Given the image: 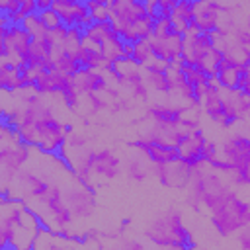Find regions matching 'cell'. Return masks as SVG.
Returning <instances> with one entry per match:
<instances>
[{"mask_svg": "<svg viewBox=\"0 0 250 250\" xmlns=\"http://www.w3.org/2000/svg\"><path fill=\"white\" fill-rule=\"evenodd\" d=\"M35 90L41 96H62L72 88V76L61 72V70H39L35 82Z\"/></svg>", "mask_w": 250, "mask_h": 250, "instance_id": "cell-14", "label": "cell"}, {"mask_svg": "<svg viewBox=\"0 0 250 250\" xmlns=\"http://www.w3.org/2000/svg\"><path fill=\"white\" fill-rule=\"evenodd\" d=\"M230 189H234L230 184V174H225L201 160L193 166L189 184L186 188V203L195 211H211L221 199L227 197Z\"/></svg>", "mask_w": 250, "mask_h": 250, "instance_id": "cell-1", "label": "cell"}, {"mask_svg": "<svg viewBox=\"0 0 250 250\" xmlns=\"http://www.w3.org/2000/svg\"><path fill=\"white\" fill-rule=\"evenodd\" d=\"M205 135L201 129H193L189 131L182 143L176 146V152H178V160L189 164V166H195L197 162H201V150H203V145H205Z\"/></svg>", "mask_w": 250, "mask_h": 250, "instance_id": "cell-15", "label": "cell"}, {"mask_svg": "<svg viewBox=\"0 0 250 250\" xmlns=\"http://www.w3.org/2000/svg\"><path fill=\"white\" fill-rule=\"evenodd\" d=\"M209 221L215 232L223 238L234 236L238 230L250 227V205L246 199V189H230L227 197L209 211Z\"/></svg>", "mask_w": 250, "mask_h": 250, "instance_id": "cell-4", "label": "cell"}, {"mask_svg": "<svg viewBox=\"0 0 250 250\" xmlns=\"http://www.w3.org/2000/svg\"><path fill=\"white\" fill-rule=\"evenodd\" d=\"M20 25H21L23 31L29 35L31 41H49V29H47V25L39 20L37 14L27 16Z\"/></svg>", "mask_w": 250, "mask_h": 250, "instance_id": "cell-22", "label": "cell"}, {"mask_svg": "<svg viewBox=\"0 0 250 250\" xmlns=\"http://www.w3.org/2000/svg\"><path fill=\"white\" fill-rule=\"evenodd\" d=\"M143 154L148 158V162L152 166H162V164H170L174 160H178V152L172 146H162V145H150L143 150Z\"/></svg>", "mask_w": 250, "mask_h": 250, "instance_id": "cell-21", "label": "cell"}, {"mask_svg": "<svg viewBox=\"0 0 250 250\" xmlns=\"http://www.w3.org/2000/svg\"><path fill=\"white\" fill-rule=\"evenodd\" d=\"M152 172H154V166L148 162V158H146L141 150H137L135 154H129V156H127V160H125V176H127L131 182L141 184V182H145Z\"/></svg>", "mask_w": 250, "mask_h": 250, "instance_id": "cell-18", "label": "cell"}, {"mask_svg": "<svg viewBox=\"0 0 250 250\" xmlns=\"http://www.w3.org/2000/svg\"><path fill=\"white\" fill-rule=\"evenodd\" d=\"M244 66H229V64H221L219 72H217V80L221 84V88H236L240 70Z\"/></svg>", "mask_w": 250, "mask_h": 250, "instance_id": "cell-26", "label": "cell"}, {"mask_svg": "<svg viewBox=\"0 0 250 250\" xmlns=\"http://www.w3.org/2000/svg\"><path fill=\"white\" fill-rule=\"evenodd\" d=\"M31 49V39L21 25H10L4 35V57L12 68H25Z\"/></svg>", "mask_w": 250, "mask_h": 250, "instance_id": "cell-6", "label": "cell"}, {"mask_svg": "<svg viewBox=\"0 0 250 250\" xmlns=\"http://www.w3.org/2000/svg\"><path fill=\"white\" fill-rule=\"evenodd\" d=\"M178 0H156V6H158V18H170L174 6H176Z\"/></svg>", "mask_w": 250, "mask_h": 250, "instance_id": "cell-32", "label": "cell"}, {"mask_svg": "<svg viewBox=\"0 0 250 250\" xmlns=\"http://www.w3.org/2000/svg\"><path fill=\"white\" fill-rule=\"evenodd\" d=\"M131 61L139 66V68H145L148 62H152V53H150V47L146 41H137L131 45Z\"/></svg>", "mask_w": 250, "mask_h": 250, "instance_id": "cell-25", "label": "cell"}, {"mask_svg": "<svg viewBox=\"0 0 250 250\" xmlns=\"http://www.w3.org/2000/svg\"><path fill=\"white\" fill-rule=\"evenodd\" d=\"M143 80L148 88V92H158V94H168V80L164 76V72L160 70H152V68H143Z\"/></svg>", "mask_w": 250, "mask_h": 250, "instance_id": "cell-24", "label": "cell"}, {"mask_svg": "<svg viewBox=\"0 0 250 250\" xmlns=\"http://www.w3.org/2000/svg\"><path fill=\"white\" fill-rule=\"evenodd\" d=\"M102 250H146L145 244L137 238H131V236H121L117 240H113L107 248L102 246Z\"/></svg>", "mask_w": 250, "mask_h": 250, "instance_id": "cell-29", "label": "cell"}, {"mask_svg": "<svg viewBox=\"0 0 250 250\" xmlns=\"http://www.w3.org/2000/svg\"><path fill=\"white\" fill-rule=\"evenodd\" d=\"M186 107L178 105V104H170V102H156L152 105L146 107V117L152 123H160V125H176L182 123V113Z\"/></svg>", "mask_w": 250, "mask_h": 250, "instance_id": "cell-16", "label": "cell"}, {"mask_svg": "<svg viewBox=\"0 0 250 250\" xmlns=\"http://www.w3.org/2000/svg\"><path fill=\"white\" fill-rule=\"evenodd\" d=\"M193 166L182 162V160H174L170 164H162V166H154V174L158 178V182L164 188H174V189H186L191 178Z\"/></svg>", "mask_w": 250, "mask_h": 250, "instance_id": "cell-10", "label": "cell"}, {"mask_svg": "<svg viewBox=\"0 0 250 250\" xmlns=\"http://www.w3.org/2000/svg\"><path fill=\"white\" fill-rule=\"evenodd\" d=\"M223 6L221 2H193V20H191V27H195L199 33H213L219 25L221 14H223Z\"/></svg>", "mask_w": 250, "mask_h": 250, "instance_id": "cell-12", "label": "cell"}, {"mask_svg": "<svg viewBox=\"0 0 250 250\" xmlns=\"http://www.w3.org/2000/svg\"><path fill=\"white\" fill-rule=\"evenodd\" d=\"M191 20H193V2L188 0H180L176 2L172 14H170V23L172 29L180 35H184L189 27H191Z\"/></svg>", "mask_w": 250, "mask_h": 250, "instance_id": "cell-20", "label": "cell"}, {"mask_svg": "<svg viewBox=\"0 0 250 250\" xmlns=\"http://www.w3.org/2000/svg\"><path fill=\"white\" fill-rule=\"evenodd\" d=\"M197 104H199V107H203L205 115H207L215 125H219V127H223V129H229V127H230L229 121H227V117H225V113H223V105H221V98H219V88L207 86L205 94L197 100Z\"/></svg>", "mask_w": 250, "mask_h": 250, "instance_id": "cell-17", "label": "cell"}, {"mask_svg": "<svg viewBox=\"0 0 250 250\" xmlns=\"http://www.w3.org/2000/svg\"><path fill=\"white\" fill-rule=\"evenodd\" d=\"M109 72L111 68H80L72 76V88L78 96L105 92L109 88Z\"/></svg>", "mask_w": 250, "mask_h": 250, "instance_id": "cell-9", "label": "cell"}, {"mask_svg": "<svg viewBox=\"0 0 250 250\" xmlns=\"http://www.w3.org/2000/svg\"><path fill=\"white\" fill-rule=\"evenodd\" d=\"M234 236H236V244L240 246V250H250V227L238 230Z\"/></svg>", "mask_w": 250, "mask_h": 250, "instance_id": "cell-33", "label": "cell"}, {"mask_svg": "<svg viewBox=\"0 0 250 250\" xmlns=\"http://www.w3.org/2000/svg\"><path fill=\"white\" fill-rule=\"evenodd\" d=\"M143 236L164 250H193L195 246L191 230L184 221V213L174 205L148 219L143 227Z\"/></svg>", "mask_w": 250, "mask_h": 250, "instance_id": "cell-2", "label": "cell"}, {"mask_svg": "<svg viewBox=\"0 0 250 250\" xmlns=\"http://www.w3.org/2000/svg\"><path fill=\"white\" fill-rule=\"evenodd\" d=\"M180 72H182V76L186 78V82H188L191 88H197V86H201V84H207V78H209L201 68L189 66V64H182V66H180Z\"/></svg>", "mask_w": 250, "mask_h": 250, "instance_id": "cell-27", "label": "cell"}, {"mask_svg": "<svg viewBox=\"0 0 250 250\" xmlns=\"http://www.w3.org/2000/svg\"><path fill=\"white\" fill-rule=\"evenodd\" d=\"M236 90H240L246 96H250V66H244L240 70V76H238V82H236Z\"/></svg>", "mask_w": 250, "mask_h": 250, "instance_id": "cell-31", "label": "cell"}, {"mask_svg": "<svg viewBox=\"0 0 250 250\" xmlns=\"http://www.w3.org/2000/svg\"><path fill=\"white\" fill-rule=\"evenodd\" d=\"M109 23L127 45L146 41L152 35L154 20L146 16L145 4L135 0H111L107 2Z\"/></svg>", "mask_w": 250, "mask_h": 250, "instance_id": "cell-3", "label": "cell"}, {"mask_svg": "<svg viewBox=\"0 0 250 250\" xmlns=\"http://www.w3.org/2000/svg\"><path fill=\"white\" fill-rule=\"evenodd\" d=\"M219 98H221L223 113H225V117H227L230 127L248 117L250 98L244 92H240L236 88H219Z\"/></svg>", "mask_w": 250, "mask_h": 250, "instance_id": "cell-8", "label": "cell"}, {"mask_svg": "<svg viewBox=\"0 0 250 250\" xmlns=\"http://www.w3.org/2000/svg\"><path fill=\"white\" fill-rule=\"evenodd\" d=\"M217 145V162L213 168L225 172V174H236V176H248L250 166V141L246 131H232L230 135L223 137Z\"/></svg>", "mask_w": 250, "mask_h": 250, "instance_id": "cell-5", "label": "cell"}, {"mask_svg": "<svg viewBox=\"0 0 250 250\" xmlns=\"http://www.w3.org/2000/svg\"><path fill=\"white\" fill-rule=\"evenodd\" d=\"M182 41L184 37L180 33H176L174 29L164 35V37H148L146 43L150 47V53H152V59L156 61H164V62H172L176 59H180L182 55Z\"/></svg>", "mask_w": 250, "mask_h": 250, "instance_id": "cell-13", "label": "cell"}, {"mask_svg": "<svg viewBox=\"0 0 250 250\" xmlns=\"http://www.w3.org/2000/svg\"><path fill=\"white\" fill-rule=\"evenodd\" d=\"M76 62L80 68H107L104 62V57L100 53V47L96 43L84 39V35H82V43H80V49L76 55Z\"/></svg>", "mask_w": 250, "mask_h": 250, "instance_id": "cell-19", "label": "cell"}, {"mask_svg": "<svg viewBox=\"0 0 250 250\" xmlns=\"http://www.w3.org/2000/svg\"><path fill=\"white\" fill-rule=\"evenodd\" d=\"M121 166H123V162L113 148H109V146L96 148L92 154V162H90V188L96 186V178H100L104 182L115 180L121 174Z\"/></svg>", "mask_w": 250, "mask_h": 250, "instance_id": "cell-7", "label": "cell"}, {"mask_svg": "<svg viewBox=\"0 0 250 250\" xmlns=\"http://www.w3.org/2000/svg\"><path fill=\"white\" fill-rule=\"evenodd\" d=\"M84 4H86V8H88L90 14H92L94 23H105V21H109L107 2H104V0H94V2H84Z\"/></svg>", "mask_w": 250, "mask_h": 250, "instance_id": "cell-28", "label": "cell"}, {"mask_svg": "<svg viewBox=\"0 0 250 250\" xmlns=\"http://www.w3.org/2000/svg\"><path fill=\"white\" fill-rule=\"evenodd\" d=\"M23 203L14 201L6 195H0V250H8L14 229L20 221Z\"/></svg>", "mask_w": 250, "mask_h": 250, "instance_id": "cell-11", "label": "cell"}, {"mask_svg": "<svg viewBox=\"0 0 250 250\" xmlns=\"http://www.w3.org/2000/svg\"><path fill=\"white\" fill-rule=\"evenodd\" d=\"M21 88H23V80H21V72L18 68L6 66L0 70V92L14 94Z\"/></svg>", "mask_w": 250, "mask_h": 250, "instance_id": "cell-23", "label": "cell"}, {"mask_svg": "<svg viewBox=\"0 0 250 250\" xmlns=\"http://www.w3.org/2000/svg\"><path fill=\"white\" fill-rule=\"evenodd\" d=\"M37 16H39V20H41V21L47 25V29H55V27L62 25V23H61V20H59V16H57V14H55L51 8L37 12Z\"/></svg>", "mask_w": 250, "mask_h": 250, "instance_id": "cell-30", "label": "cell"}, {"mask_svg": "<svg viewBox=\"0 0 250 250\" xmlns=\"http://www.w3.org/2000/svg\"><path fill=\"white\" fill-rule=\"evenodd\" d=\"M51 8V0H37V12Z\"/></svg>", "mask_w": 250, "mask_h": 250, "instance_id": "cell-34", "label": "cell"}]
</instances>
